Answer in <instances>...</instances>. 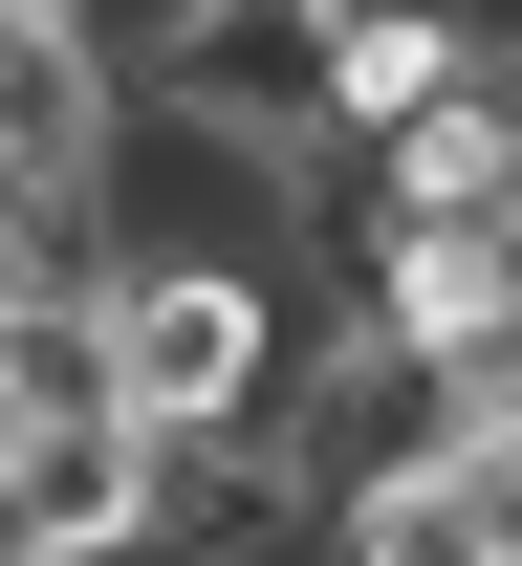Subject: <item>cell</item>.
<instances>
[{"mask_svg":"<svg viewBox=\"0 0 522 566\" xmlns=\"http://www.w3.org/2000/svg\"><path fill=\"white\" fill-rule=\"evenodd\" d=\"M479 87H501L479 0H349L327 22V153H392V132H436V109H479Z\"/></svg>","mask_w":522,"mask_h":566,"instance_id":"2","label":"cell"},{"mask_svg":"<svg viewBox=\"0 0 522 566\" xmlns=\"http://www.w3.org/2000/svg\"><path fill=\"white\" fill-rule=\"evenodd\" d=\"M457 501H479V545H501V566H522V415H501V436H479V480H457Z\"/></svg>","mask_w":522,"mask_h":566,"instance_id":"3","label":"cell"},{"mask_svg":"<svg viewBox=\"0 0 522 566\" xmlns=\"http://www.w3.org/2000/svg\"><path fill=\"white\" fill-rule=\"evenodd\" d=\"M501 240H522V197H501Z\"/></svg>","mask_w":522,"mask_h":566,"instance_id":"4","label":"cell"},{"mask_svg":"<svg viewBox=\"0 0 522 566\" xmlns=\"http://www.w3.org/2000/svg\"><path fill=\"white\" fill-rule=\"evenodd\" d=\"M109 349H131V436H284V392H305V327H284L262 240L109 262Z\"/></svg>","mask_w":522,"mask_h":566,"instance_id":"1","label":"cell"}]
</instances>
